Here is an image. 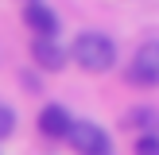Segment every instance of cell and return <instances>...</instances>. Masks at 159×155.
<instances>
[{
	"label": "cell",
	"mask_w": 159,
	"mask_h": 155,
	"mask_svg": "<svg viewBox=\"0 0 159 155\" xmlns=\"http://www.w3.org/2000/svg\"><path fill=\"white\" fill-rule=\"evenodd\" d=\"M124 124H128V128H136L140 136H159V108L140 105V108H132V113L124 116Z\"/></svg>",
	"instance_id": "cell-7"
},
{
	"label": "cell",
	"mask_w": 159,
	"mask_h": 155,
	"mask_svg": "<svg viewBox=\"0 0 159 155\" xmlns=\"http://www.w3.org/2000/svg\"><path fill=\"white\" fill-rule=\"evenodd\" d=\"M70 147H74L78 155H113V140H109V132L101 128V124L93 120H74L66 132Z\"/></svg>",
	"instance_id": "cell-2"
},
{
	"label": "cell",
	"mask_w": 159,
	"mask_h": 155,
	"mask_svg": "<svg viewBox=\"0 0 159 155\" xmlns=\"http://www.w3.org/2000/svg\"><path fill=\"white\" fill-rule=\"evenodd\" d=\"M12 132H16V113H12V105H0V140L12 136Z\"/></svg>",
	"instance_id": "cell-8"
},
{
	"label": "cell",
	"mask_w": 159,
	"mask_h": 155,
	"mask_svg": "<svg viewBox=\"0 0 159 155\" xmlns=\"http://www.w3.org/2000/svg\"><path fill=\"white\" fill-rule=\"evenodd\" d=\"M70 108L66 105H43L39 108V132H43V136H51V140H66V132H70Z\"/></svg>",
	"instance_id": "cell-5"
},
{
	"label": "cell",
	"mask_w": 159,
	"mask_h": 155,
	"mask_svg": "<svg viewBox=\"0 0 159 155\" xmlns=\"http://www.w3.org/2000/svg\"><path fill=\"white\" fill-rule=\"evenodd\" d=\"M128 85H159V43H144L124 70Z\"/></svg>",
	"instance_id": "cell-3"
},
{
	"label": "cell",
	"mask_w": 159,
	"mask_h": 155,
	"mask_svg": "<svg viewBox=\"0 0 159 155\" xmlns=\"http://www.w3.org/2000/svg\"><path fill=\"white\" fill-rule=\"evenodd\" d=\"M27 4H31V0H27Z\"/></svg>",
	"instance_id": "cell-10"
},
{
	"label": "cell",
	"mask_w": 159,
	"mask_h": 155,
	"mask_svg": "<svg viewBox=\"0 0 159 155\" xmlns=\"http://www.w3.org/2000/svg\"><path fill=\"white\" fill-rule=\"evenodd\" d=\"M66 58H74L85 74H105L116 66V43L101 31H82V35H74Z\"/></svg>",
	"instance_id": "cell-1"
},
{
	"label": "cell",
	"mask_w": 159,
	"mask_h": 155,
	"mask_svg": "<svg viewBox=\"0 0 159 155\" xmlns=\"http://www.w3.org/2000/svg\"><path fill=\"white\" fill-rule=\"evenodd\" d=\"M136 155H159V136H140L136 140Z\"/></svg>",
	"instance_id": "cell-9"
},
{
	"label": "cell",
	"mask_w": 159,
	"mask_h": 155,
	"mask_svg": "<svg viewBox=\"0 0 159 155\" xmlns=\"http://www.w3.org/2000/svg\"><path fill=\"white\" fill-rule=\"evenodd\" d=\"M23 23L35 31V39H54V31H58V16H54V8H47L43 0H31V4L23 8Z\"/></svg>",
	"instance_id": "cell-4"
},
{
	"label": "cell",
	"mask_w": 159,
	"mask_h": 155,
	"mask_svg": "<svg viewBox=\"0 0 159 155\" xmlns=\"http://www.w3.org/2000/svg\"><path fill=\"white\" fill-rule=\"evenodd\" d=\"M31 58L39 70H62L66 66V46H58L54 39H35L31 43Z\"/></svg>",
	"instance_id": "cell-6"
}]
</instances>
